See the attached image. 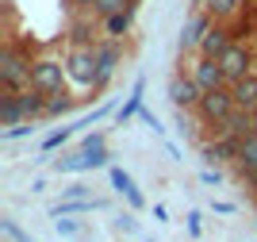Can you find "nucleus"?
<instances>
[{"mask_svg":"<svg viewBox=\"0 0 257 242\" xmlns=\"http://www.w3.org/2000/svg\"><path fill=\"white\" fill-rule=\"evenodd\" d=\"M139 4H142V0H131V8H139Z\"/></svg>","mask_w":257,"mask_h":242,"instance_id":"nucleus-32","label":"nucleus"},{"mask_svg":"<svg viewBox=\"0 0 257 242\" xmlns=\"http://www.w3.org/2000/svg\"><path fill=\"white\" fill-rule=\"evenodd\" d=\"M65 62H58V58H35L31 62V89H39V93L54 96V93H65Z\"/></svg>","mask_w":257,"mask_h":242,"instance_id":"nucleus-2","label":"nucleus"},{"mask_svg":"<svg viewBox=\"0 0 257 242\" xmlns=\"http://www.w3.org/2000/svg\"><path fill=\"white\" fill-rule=\"evenodd\" d=\"M69 108H73V100H69L65 93L46 96V116H69Z\"/></svg>","mask_w":257,"mask_h":242,"instance_id":"nucleus-22","label":"nucleus"},{"mask_svg":"<svg viewBox=\"0 0 257 242\" xmlns=\"http://www.w3.org/2000/svg\"><path fill=\"white\" fill-rule=\"evenodd\" d=\"M142 89H146V81H135V93H131V100L123 108H119V127L127 123V119H135L142 112Z\"/></svg>","mask_w":257,"mask_h":242,"instance_id":"nucleus-21","label":"nucleus"},{"mask_svg":"<svg viewBox=\"0 0 257 242\" xmlns=\"http://www.w3.org/2000/svg\"><path fill=\"white\" fill-rule=\"evenodd\" d=\"M107 166V154H92V150H77V154H69V158L58 162V173H85V169H104Z\"/></svg>","mask_w":257,"mask_h":242,"instance_id":"nucleus-10","label":"nucleus"},{"mask_svg":"<svg viewBox=\"0 0 257 242\" xmlns=\"http://www.w3.org/2000/svg\"><path fill=\"white\" fill-rule=\"evenodd\" d=\"M215 62L223 65L226 81L234 85V81H242V77H249V73H253V62H257V54L249 50L246 42H230V46H226V50L219 54V58H215Z\"/></svg>","mask_w":257,"mask_h":242,"instance_id":"nucleus-4","label":"nucleus"},{"mask_svg":"<svg viewBox=\"0 0 257 242\" xmlns=\"http://www.w3.org/2000/svg\"><path fill=\"white\" fill-rule=\"evenodd\" d=\"M123 8H131V0H96V4H92V12H96V16H115V12H123Z\"/></svg>","mask_w":257,"mask_h":242,"instance_id":"nucleus-23","label":"nucleus"},{"mask_svg":"<svg viewBox=\"0 0 257 242\" xmlns=\"http://www.w3.org/2000/svg\"><path fill=\"white\" fill-rule=\"evenodd\" d=\"M230 42H234L230 39V27H226V23H211L207 35H204V42H200V54H204V58H219Z\"/></svg>","mask_w":257,"mask_h":242,"instance_id":"nucleus-12","label":"nucleus"},{"mask_svg":"<svg viewBox=\"0 0 257 242\" xmlns=\"http://www.w3.org/2000/svg\"><path fill=\"white\" fill-rule=\"evenodd\" d=\"M253 77H257V62H253Z\"/></svg>","mask_w":257,"mask_h":242,"instance_id":"nucleus-33","label":"nucleus"},{"mask_svg":"<svg viewBox=\"0 0 257 242\" xmlns=\"http://www.w3.org/2000/svg\"><path fill=\"white\" fill-rule=\"evenodd\" d=\"M20 112H23V119H43L46 116V93H39V89H23L20 93Z\"/></svg>","mask_w":257,"mask_h":242,"instance_id":"nucleus-15","label":"nucleus"},{"mask_svg":"<svg viewBox=\"0 0 257 242\" xmlns=\"http://www.w3.org/2000/svg\"><path fill=\"white\" fill-rule=\"evenodd\" d=\"M77 8H92V4H96V0H73Z\"/></svg>","mask_w":257,"mask_h":242,"instance_id":"nucleus-31","label":"nucleus"},{"mask_svg":"<svg viewBox=\"0 0 257 242\" xmlns=\"http://www.w3.org/2000/svg\"><path fill=\"white\" fill-rule=\"evenodd\" d=\"M69 135H73L69 127H62V131H54V135H46V138H43V154H50V150H58V146H62V142H65V138H69Z\"/></svg>","mask_w":257,"mask_h":242,"instance_id":"nucleus-24","label":"nucleus"},{"mask_svg":"<svg viewBox=\"0 0 257 242\" xmlns=\"http://www.w3.org/2000/svg\"><path fill=\"white\" fill-rule=\"evenodd\" d=\"M230 93H234V104L242 108V112H253L257 116V77H242V81L230 85Z\"/></svg>","mask_w":257,"mask_h":242,"instance_id":"nucleus-14","label":"nucleus"},{"mask_svg":"<svg viewBox=\"0 0 257 242\" xmlns=\"http://www.w3.org/2000/svg\"><path fill=\"white\" fill-rule=\"evenodd\" d=\"M96 208H104V204L100 200H65V204H54L50 215L58 219V215H77V211H96Z\"/></svg>","mask_w":257,"mask_h":242,"instance_id":"nucleus-20","label":"nucleus"},{"mask_svg":"<svg viewBox=\"0 0 257 242\" xmlns=\"http://www.w3.org/2000/svg\"><path fill=\"white\" fill-rule=\"evenodd\" d=\"M107 112H111V104H104V108H96V112H92V116H88V119H81V123H77V127H92V123H100V119H104V116H107Z\"/></svg>","mask_w":257,"mask_h":242,"instance_id":"nucleus-28","label":"nucleus"},{"mask_svg":"<svg viewBox=\"0 0 257 242\" xmlns=\"http://www.w3.org/2000/svg\"><path fill=\"white\" fill-rule=\"evenodd\" d=\"M200 8L211 16L215 23H230L246 16V0H200Z\"/></svg>","mask_w":257,"mask_h":242,"instance_id":"nucleus-11","label":"nucleus"},{"mask_svg":"<svg viewBox=\"0 0 257 242\" xmlns=\"http://www.w3.org/2000/svg\"><path fill=\"white\" fill-rule=\"evenodd\" d=\"M131 16H135V8H123V12H115V16H107L104 20V35L107 39H123V35L131 31Z\"/></svg>","mask_w":257,"mask_h":242,"instance_id":"nucleus-18","label":"nucleus"},{"mask_svg":"<svg viewBox=\"0 0 257 242\" xmlns=\"http://www.w3.org/2000/svg\"><path fill=\"white\" fill-rule=\"evenodd\" d=\"M211 23H215V20L200 8L192 20L184 23V31H181V50H184V54H188V50H200V42H204V35H207V27H211Z\"/></svg>","mask_w":257,"mask_h":242,"instance_id":"nucleus-9","label":"nucleus"},{"mask_svg":"<svg viewBox=\"0 0 257 242\" xmlns=\"http://www.w3.org/2000/svg\"><path fill=\"white\" fill-rule=\"evenodd\" d=\"M200 85L192 81V73L188 77H173V85H169V100L177 108H181V112H188V108H200Z\"/></svg>","mask_w":257,"mask_h":242,"instance_id":"nucleus-8","label":"nucleus"},{"mask_svg":"<svg viewBox=\"0 0 257 242\" xmlns=\"http://www.w3.org/2000/svg\"><path fill=\"white\" fill-rule=\"evenodd\" d=\"M234 169H238V173H246V169H257V131L242 138V150H238Z\"/></svg>","mask_w":257,"mask_h":242,"instance_id":"nucleus-19","label":"nucleus"},{"mask_svg":"<svg viewBox=\"0 0 257 242\" xmlns=\"http://www.w3.org/2000/svg\"><path fill=\"white\" fill-rule=\"evenodd\" d=\"M115 227H119V231H127V234H135V231H139V223L131 219V215H119V219H115Z\"/></svg>","mask_w":257,"mask_h":242,"instance_id":"nucleus-29","label":"nucleus"},{"mask_svg":"<svg viewBox=\"0 0 257 242\" xmlns=\"http://www.w3.org/2000/svg\"><path fill=\"white\" fill-rule=\"evenodd\" d=\"M200 119L204 123H211V127H219V123H226V119L238 112V104H234V93L230 89H215V93H204L200 96Z\"/></svg>","mask_w":257,"mask_h":242,"instance_id":"nucleus-3","label":"nucleus"},{"mask_svg":"<svg viewBox=\"0 0 257 242\" xmlns=\"http://www.w3.org/2000/svg\"><path fill=\"white\" fill-rule=\"evenodd\" d=\"M200 181H204V185H219V173H211V169H204V177H200Z\"/></svg>","mask_w":257,"mask_h":242,"instance_id":"nucleus-30","label":"nucleus"},{"mask_svg":"<svg viewBox=\"0 0 257 242\" xmlns=\"http://www.w3.org/2000/svg\"><path fill=\"white\" fill-rule=\"evenodd\" d=\"M0 123H4V127L23 123V112H20V93H12V89H4V93H0Z\"/></svg>","mask_w":257,"mask_h":242,"instance_id":"nucleus-17","label":"nucleus"},{"mask_svg":"<svg viewBox=\"0 0 257 242\" xmlns=\"http://www.w3.org/2000/svg\"><path fill=\"white\" fill-rule=\"evenodd\" d=\"M238 150H242V138L215 135V142H207V146H204V158L207 162H238Z\"/></svg>","mask_w":257,"mask_h":242,"instance_id":"nucleus-13","label":"nucleus"},{"mask_svg":"<svg viewBox=\"0 0 257 242\" xmlns=\"http://www.w3.org/2000/svg\"><path fill=\"white\" fill-rule=\"evenodd\" d=\"M85 150H92V154H104V135H88L85 142H81Z\"/></svg>","mask_w":257,"mask_h":242,"instance_id":"nucleus-27","label":"nucleus"},{"mask_svg":"<svg viewBox=\"0 0 257 242\" xmlns=\"http://www.w3.org/2000/svg\"><path fill=\"white\" fill-rule=\"evenodd\" d=\"M58 231L69 234V238H81V234H85V227H81V223H73V219H65V215H58Z\"/></svg>","mask_w":257,"mask_h":242,"instance_id":"nucleus-25","label":"nucleus"},{"mask_svg":"<svg viewBox=\"0 0 257 242\" xmlns=\"http://www.w3.org/2000/svg\"><path fill=\"white\" fill-rule=\"evenodd\" d=\"M0 89H12V93L31 89V58L16 46L0 50Z\"/></svg>","mask_w":257,"mask_h":242,"instance_id":"nucleus-1","label":"nucleus"},{"mask_svg":"<svg viewBox=\"0 0 257 242\" xmlns=\"http://www.w3.org/2000/svg\"><path fill=\"white\" fill-rule=\"evenodd\" d=\"M111 185H115L123 196H127V204L131 208H146V196H142L139 189H135V181H131V173H123V169H115L111 166Z\"/></svg>","mask_w":257,"mask_h":242,"instance_id":"nucleus-16","label":"nucleus"},{"mask_svg":"<svg viewBox=\"0 0 257 242\" xmlns=\"http://www.w3.org/2000/svg\"><path fill=\"white\" fill-rule=\"evenodd\" d=\"M0 231L8 234L12 242H35V238H27V234H23V231H20V227H16V223H12V219H0Z\"/></svg>","mask_w":257,"mask_h":242,"instance_id":"nucleus-26","label":"nucleus"},{"mask_svg":"<svg viewBox=\"0 0 257 242\" xmlns=\"http://www.w3.org/2000/svg\"><path fill=\"white\" fill-rule=\"evenodd\" d=\"M96 50L92 46H73V50L65 54V73L73 77L77 85H85V89H96Z\"/></svg>","mask_w":257,"mask_h":242,"instance_id":"nucleus-5","label":"nucleus"},{"mask_svg":"<svg viewBox=\"0 0 257 242\" xmlns=\"http://www.w3.org/2000/svg\"><path fill=\"white\" fill-rule=\"evenodd\" d=\"M96 50V89H104L111 77H115V65H119V39H104V42H92Z\"/></svg>","mask_w":257,"mask_h":242,"instance_id":"nucleus-7","label":"nucleus"},{"mask_svg":"<svg viewBox=\"0 0 257 242\" xmlns=\"http://www.w3.org/2000/svg\"><path fill=\"white\" fill-rule=\"evenodd\" d=\"M192 81L200 85V93H215V89H230V81H226V73H223V65L215 62V58H196V65H192Z\"/></svg>","mask_w":257,"mask_h":242,"instance_id":"nucleus-6","label":"nucleus"}]
</instances>
